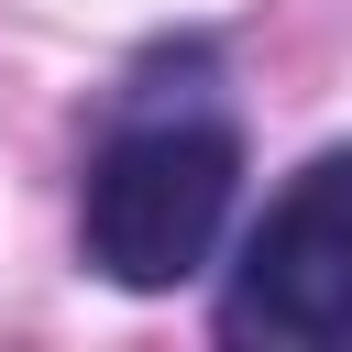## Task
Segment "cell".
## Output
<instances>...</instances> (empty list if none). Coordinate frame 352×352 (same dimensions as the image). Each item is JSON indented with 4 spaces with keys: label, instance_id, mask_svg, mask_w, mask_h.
Listing matches in <instances>:
<instances>
[{
    "label": "cell",
    "instance_id": "cell-2",
    "mask_svg": "<svg viewBox=\"0 0 352 352\" xmlns=\"http://www.w3.org/2000/svg\"><path fill=\"white\" fill-rule=\"evenodd\" d=\"M220 330L264 352H352V143L264 198L220 286Z\"/></svg>",
    "mask_w": 352,
    "mask_h": 352
},
{
    "label": "cell",
    "instance_id": "cell-1",
    "mask_svg": "<svg viewBox=\"0 0 352 352\" xmlns=\"http://www.w3.org/2000/svg\"><path fill=\"white\" fill-rule=\"evenodd\" d=\"M209 77H220L209 44L154 55V66L121 88V110H110V132H99V154H88L77 242H88V264H99L110 286H132V297L187 286V275L220 253V220H231V198H242V132H231V110H220Z\"/></svg>",
    "mask_w": 352,
    "mask_h": 352
}]
</instances>
